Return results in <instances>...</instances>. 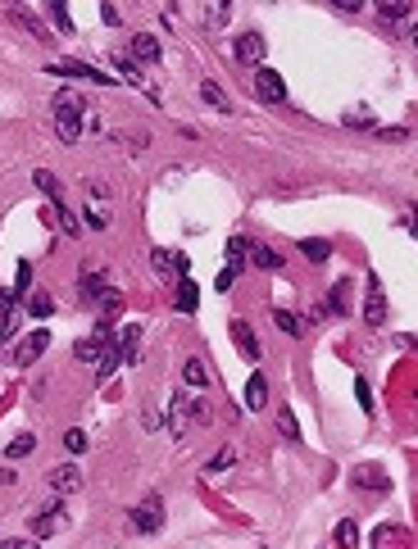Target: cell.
<instances>
[{
    "instance_id": "5b68a950",
    "label": "cell",
    "mask_w": 418,
    "mask_h": 549,
    "mask_svg": "<svg viewBox=\"0 0 418 549\" xmlns=\"http://www.w3.org/2000/svg\"><path fill=\"white\" fill-rule=\"evenodd\" d=\"M64 527H68V513H64L59 499H55V504H46L41 513L32 518V535H36V540H46V535H55V531H64Z\"/></svg>"
},
{
    "instance_id": "f6af8a7d",
    "label": "cell",
    "mask_w": 418,
    "mask_h": 549,
    "mask_svg": "<svg viewBox=\"0 0 418 549\" xmlns=\"http://www.w3.org/2000/svg\"><path fill=\"white\" fill-rule=\"evenodd\" d=\"M0 549H36V545H32V540H5Z\"/></svg>"
},
{
    "instance_id": "ee69618b",
    "label": "cell",
    "mask_w": 418,
    "mask_h": 549,
    "mask_svg": "<svg viewBox=\"0 0 418 549\" xmlns=\"http://www.w3.org/2000/svg\"><path fill=\"white\" fill-rule=\"evenodd\" d=\"M101 19L109 23V28H114V23H118V9H114V5H101Z\"/></svg>"
},
{
    "instance_id": "74e56055",
    "label": "cell",
    "mask_w": 418,
    "mask_h": 549,
    "mask_svg": "<svg viewBox=\"0 0 418 549\" xmlns=\"http://www.w3.org/2000/svg\"><path fill=\"white\" fill-rule=\"evenodd\" d=\"M205 23H209V28H223V23H228V5H209Z\"/></svg>"
},
{
    "instance_id": "484cf974",
    "label": "cell",
    "mask_w": 418,
    "mask_h": 549,
    "mask_svg": "<svg viewBox=\"0 0 418 549\" xmlns=\"http://www.w3.org/2000/svg\"><path fill=\"white\" fill-rule=\"evenodd\" d=\"M28 314H32V318H51V314H55V299L46 295V291H32V295H28Z\"/></svg>"
},
{
    "instance_id": "60d3db41",
    "label": "cell",
    "mask_w": 418,
    "mask_h": 549,
    "mask_svg": "<svg viewBox=\"0 0 418 549\" xmlns=\"http://www.w3.org/2000/svg\"><path fill=\"white\" fill-rule=\"evenodd\" d=\"M51 19H55L64 32H73V19H68V9H64V5H51Z\"/></svg>"
},
{
    "instance_id": "d590c367",
    "label": "cell",
    "mask_w": 418,
    "mask_h": 549,
    "mask_svg": "<svg viewBox=\"0 0 418 549\" xmlns=\"http://www.w3.org/2000/svg\"><path fill=\"white\" fill-rule=\"evenodd\" d=\"M101 309H105V318H114L118 309H123V295H118V291H105V295H101Z\"/></svg>"
},
{
    "instance_id": "8992f818",
    "label": "cell",
    "mask_w": 418,
    "mask_h": 549,
    "mask_svg": "<svg viewBox=\"0 0 418 549\" xmlns=\"http://www.w3.org/2000/svg\"><path fill=\"white\" fill-rule=\"evenodd\" d=\"M109 341H114V336H109V327H96V336H87V341L73 345V359H78V364H101V354H105Z\"/></svg>"
},
{
    "instance_id": "9c48e42d",
    "label": "cell",
    "mask_w": 418,
    "mask_h": 549,
    "mask_svg": "<svg viewBox=\"0 0 418 549\" xmlns=\"http://www.w3.org/2000/svg\"><path fill=\"white\" fill-rule=\"evenodd\" d=\"M232 341H237V349L245 359H250V364H260L264 359V345L255 341V332H250V322H241V318H232Z\"/></svg>"
},
{
    "instance_id": "e575fe53",
    "label": "cell",
    "mask_w": 418,
    "mask_h": 549,
    "mask_svg": "<svg viewBox=\"0 0 418 549\" xmlns=\"http://www.w3.org/2000/svg\"><path fill=\"white\" fill-rule=\"evenodd\" d=\"M64 449H68V454H82V449H87V436H82L78 427L64 431Z\"/></svg>"
},
{
    "instance_id": "4dcf8cb0",
    "label": "cell",
    "mask_w": 418,
    "mask_h": 549,
    "mask_svg": "<svg viewBox=\"0 0 418 549\" xmlns=\"http://www.w3.org/2000/svg\"><path fill=\"white\" fill-rule=\"evenodd\" d=\"M32 449H36V436H14V441H9V449H5V454H9V458H28Z\"/></svg>"
},
{
    "instance_id": "836d02e7",
    "label": "cell",
    "mask_w": 418,
    "mask_h": 549,
    "mask_svg": "<svg viewBox=\"0 0 418 549\" xmlns=\"http://www.w3.org/2000/svg\"><path fill=\"white\" fill-rule=\"evenodd\" d=\"M223 468H232V449H218V454L205 463V472H209V477H214V472H223Z\"/></svg>"
},
{
    "instance_id": "603a6c76",
    "label": "cell",
    "mask_w": 418,
    "mask_h": 549,
    "mask_svg": "<svg viewBox=\"0 0 418 549\" xmlns=\"http://www.w3.org/2000/svg\"><path fill=\"white\" fill-rule=\"evenodd\" d=\"M200 100H205V105H214V109H223V114L232 109V100H228V91L218 82H200Z\"/></svg>"
},
{
    "instance_id": "e0dca14e",
    "label": "cell",
    "mask_w": 418,
    "mask_h": 549,
    "mask_svg": "<svg viewBox=\"0 0 418 549\" xmlns=\"http://www.w3.org/2000/svg\"><path fill=\"white\" fill-rule=\"evenodd\" d=\"M264 404H268V381H264V372H255L245 381V409H264Z\"/></svg>"
},
{
    "instance_id": "ba28073f",
    "label": "cell",
    "mask_w": 418,
    "mask_h": 549,
    "mask_svg": "<svg viewBox=\"0 0 418 549\" xmlns=\"http://www.w3.org/2000/svg\"><path fill=\"white\" fill-rule=\"evenodd\" d=\"M364 322H368V327H382V322H387V295H382V286H377V277H368V295H364Z\"/></svg>"
},
{
    "instance_id": "9a60e30c",
    "label": "cell",
    "mask_w": 418,
    "mask_h": 549,
    "mask_svg": "<svg viewBox=\"0 0 418 549\" xmlns=\"http://www.w3.org/2000/svg\"><path fill=\"white\" fill-rule=\"evenodd\" d=\"M137 345H141V327H137V322H128V327L118 332V354H123V364H137Z\"/></svg>"
},
{
    "instance_id": "1f68e13d",
    "label": "cell",
    "mask_w": 418,
    "mask_h": 549,
    "mask_svg": "<svg viewBox=\"0 0 418 549\" xmlns=\"http://www.w3.org/2000/svg\"><path fill=\"white\" fill-rule=\"evenodd\" d=\"M55 218H59V227H64L68 236H78V232H82V222H78V214H73L68 205H55Z\"/></svg>"
},
{
    "instance_id": "7dc6e473",
    "label": "cell",
    "mask_w": 418,
    "mask_h": 549,
    "mask_svg": "<svg viewBox=\"0 0 418 549\" xmlns=\"http://www.w3.org/2000/svg\"><path fill=\"white\" fill-rule=\"evenodd\" d=\"M414 236H418V218H414Z\"/></svg>"
},
{
    "instance_id": "d6986e66",
    "label": "cell",
    "mask_w": 418,
    "mask_h": 549,
    "mask_svg": "<svg viewBox=\"0 0 418 549\" xmlns=\"http://www.w3.org/2000/svg\"><path fill=\"white\" fill-rule=\"evenodd\" d=\"M118 364H123L118 341H109V345H105V354H101V364H96V377H101V381H109V377L118 372Z\"/></svg>"
},
{
    "instance_id": "f35d334b",
    "label": "cell",
    "mask_w": 418,
    "mask_h": 549,
    "mask_svg": "<svg viewBox=\"0 0 418 549\" xmlns=\"http://www.w3.org/2000/svg\"><path fill=\"white\" fill-rule=\"evenodd\" d=\"M346 128H377L373 114H346Z\"/></svg>"
},
{
    "instance_id": "52a82bcc",
    "label": "cell",
    "mask_w": 418,
    "mask_h": 549,
    "mask_svg": "<svg viewBox=\"0 0 418 549\" xmlns=\"http://www.w3.org/2000/svg\"><path fill=\"white\" fill-rule=\"evenodd\" d=\"M46 345H51V332H46V327H36L32 336H23V345L14 349V364H19V368H28V364H36V359L46 354Z\"/></svg>"
},
{
    "instance_id": "b9f144b4",
    "label": "cell",
    "mask_w": 418,
    "mask_h": 549,
    "mask_svg": "<svg viewBox=\"0 0 418 549\" xmlns=\"http://www.w3.org/2000/svg\"><path fill=\"white\" fill-rule=\"evenodd\" d=\"M232 282H237V268H223V272H218V277H214V286H218V291H228Z\"/></svg>"
},
{
    "instance_id": "ffe728a7",
    "label": "cell",
    "mask_w": 418,
    "mask_h": 549,
    "mask_svg": "<svg viewBox=\"0 0 418 549\" xmlns=\"http://www.w3.org/2000/svg\"><path fill=\"white\" fill-rule=\"evenodd\" d=\"M323 314H350V282H337V286H332V299H327V304H323Z\"/></svg>"
},
{
    "instance_id": "2e32d148",
    "label": "cell",
    "mask_w": 418,
    "mask_h": 549,
    "mask_svg": "<svg viewBox=\"0 0 418 549\" xmlns=\"http://www.w3.org/2000/svg\"><path fill=\"white\" fill-rule=\"evenodd\" d=\"M377 14H382V23H404L414 14L409 0H377Z\"/></svg>"
},
{
    "instance_id": "30bf717a",
    "label": "cell",
    "mask_w": 418,
    "mask_h": 549,
    "mask_svg": "<svg viewBox=\"0 0 418 549\" xmlns=\"http://www.w3.org/2000/svg\"><path fill=\"white\" fill-rule=\"evenodd\" d=\"M51 491L55 495H68V491H78L82 486V472H78V463H59V468H51Z\"/></svg>"
},
{
    "instance_id": "6da1fadb",
    "label": "cell",
    "mask_w": 418,
    "mask_h": 549,
    "mask_svg": "<svg viewBox=\"0 0 418 549\" xmlns=\"http://www.w3.org/2000/svg\"><path fill=\"white\" fill-rule=\"evenodd\" d=\"M82 114H87V100L78 91H59L55 96V136L64 145H73L82 136Z\"/></svg>"
},
{
    "instance_id": "3957f363",
    "label": "cell",
    "mask_w": 418,
    "mask_h": 549,
    "mask_svg": "<svg viewBox=\"0 0 418 549\" xmlns=\"http://www.w3.org/2000/svg\"><path fill=\"white\" fill-rule=\"evenodd\" d=\"M132 527H137V531H146V535H155L159 527H164V499H159L155 491L146 495L137 508H132Z\"/></svg>"
},
{
    "instance_id": "cb8c5ba5",
    "label": "cell",
    "mask_w": 418,
    "mask_h": 549,
    "mask_svg": "<svg viewBox=\"0 0 418 549\" xmlns=\"http://www.w3.org/2000/svg\"><path fill=\"white\" fill-rule=\"evenodd\" d=\"M105 291H109V282L101 277V272H91V268L82 272V299H101Z\"/></svg>"
},
{
    "instance_id": "7bdbcfd3",
    "label": "cell",
    "mask_w": 418,
    "mask_h": 549,
    "mask_svg": "<svg viewBox=\"0 0 418 549\" xmlns=\"http://www.w3.org/2000/svg\"><path fill=\"white\" fill-rule=\"evenodd\" d=\"M382 141H409V128H382Z\"/></svg>"
},
{
    "instance_id": "f1b7e54d",
    "label": "cell",
    "mask_w": 418,
    "mask_h": 549,
    "mask_svg": "<svg viewBox=\"0 0 418 549\" xmlns=\"http://www.w3.org/2000/svg\"><path fill=\"white\" fill-rule=\"evenodd\" d=\"M245 250H250V245H245L241 236H232V241H228V268H237V272L245 268Z\"/></svg>"
},
{
    "instance_id": "4fadbf2b",
    "label": "cell",
    "mask_w": 418,
    "mask_h": 549,
    "mask_svg": "<svg viewBox=\"0 0 418 549\" xmlns=\"http://www.w3.org/2000/svg\"><path fill=\"white\" fill-rule=\"evenodd\" d=\"M245 259H250L255 268H264V272H277V268H282V255H277L273 245H260V241L245 250Z\"/></svg>"
},
{
    "instance_id": "7402d4cb",
    "label": "cell",
    "mask_w": 418,
    "mask_h": 549,
    "mask_svg": "<svg viewBox=\"0 0 418 549\" xmlns=\"http://www.w3.org/2000/svg\"><path fill=\"white\" fill-rule=\"evenodd\" d=\"M300 255L310 259V264H327V255H332V245L323 241V236H310V241H300Z\"/></svg>"
},
{
    "instance_id": "ab89813d",
    "label": "cell",
    "mask_w": 418,
    "mask_h": 549,
    "mask_svg": "<svg viewBox=\"0 0 418 549\" xmlns=\"http://www.w3.org/2000/svg\"><path fill=\"white\" fill-rule=\"evenodd\" d=\"M187 404H191V422H209V404H205V399H187Z\"/></svg>"
},
{
    "instance_id": "bcb514c9",
    "label": "cell",
    "mask_w": 418,
    "mask_h": 549,
    "mask_svg": "<svg viewBox=\"0 0 418 549\" xmlns=\"http://www.w3.org/2000/svg\"><path fill=\"white\" fill-rule=\"evenodd\" d=\"M414 46H418V23H414Z\"/></svg>"
},
{
    "instance_id": "ac0fdd59",
    "label": "cell",
    "mask_w": 418,
    "mask_h": 549,
    "mask_svg": "<svg viewBox=\"0 0 418 549\" xmlns=\"http://www.w3.org/2000/svg\"><path fill=\"white\" fill-rule=\"evenodd\" d=\"M132 55H137L141 64H155V59H159V41L151 32H137V36H132Z\"/></svg>"
},
{
    "instance_id": "8d00e7d4",
    "label": "cell",
    "mask_w": 418,
    "mask_h": 549,
    "mask_svg": "<svg viewBox=\"0 0 418 549\" xmlns=\"http://www.w3.org/2000/svg\"><path fill=\"white\" fill-rule=\"evenodd\" d=\"M114 68H118L132 86H141V73H137V64H132V59H114Z\"/></svg>"
},
{
    "instance_id": "7a4b0ae2",
    "label": "cell",
    "mask_w": 418,
    "mask_h": 549,
    "mask_svg": "<svg viewBox=\"0 0 418 549\" xmlns=\"http://www.w3.org/2000/svg\"><path fill=\"white\" fill-rule=\"evenodd\" d=\"M46 73H55V78H73V82H96V86H109L114 78L101 68H91V64H82V59H55Z\"/></svg>"
},
{
    "instance_id": "f546056e",
    "label": "cell",
    "mask_w": 418,
    "mask_h": 549,
    "mask_svg": "<svg viewBox=\"0 0 418 549\" xmlns=\"http://www.w3.org/2000/svg\"><path fill=\"white\" fill-rule=\"evenodd\" d=\"M277 427H282V436H287V441H300V427H296V414H291V404L277 409Z\"/></svg>"
},
{
    "instance_id": "d4e9b609",
    "label": "cell",
    "mask_w": 418,
    "mask_h": 549,
    "mask_svg": "<svg viewBox=\"0 0 418 549\" xmlns=\"http://www.w3.org/2000/svg\"><path fill=\"white\" fill-rule=\"evenodd\" d=\"M273 322H277L287 336H305V318H296L291 309H273Z\"/></svg>"
},
{
    "instance_id": "d6a6232c",
    "label": "cell",
    "mask_w": 418,
    "mask_h": 549,
    "mask_svg": "<svg viewBox=\"0 0 418 549\" xmlns=\"http://www.w3.org/2000/svg\"><path fill=\"white\" fill-rule=\"evenodd\" d=\"M337 545L355 549V545H360V527H355V522H341V527H337Z\"/></svg>"
},
{
    "instance_id": "4316f807",
    "label": "cell",
    "mask_w": 418,
    "mask_h": 549,
    "mask_svg": "<svg viewBox=\"0 0 418 549\" xmlns=\"http://www.w3.org/2000/svg\"><path fill=\"white\" fill-rule=\"evenodd\" d=\"M195 304H200V295H195V282L182 277V286H178V309H182V314H195Z\"/></svg>"
},
{
    "instance_id": "277c9868",
    "label": "cell",
    "mask_w": 418,
    "mask_h": 549,
    "mask_svg": "<svg viewBox=\"0 0 418 549\" xmlns=\"http://www.w3.org/2000/svg\"><path fill=\"white\" fill-rule=\"evenodd\" d=\"M255 96L264 100V105H282L287 100V82H282V73H273V68H255Z\"/></svg>"
},
{
    "instance_id": "44dd1931",
    "label": "cell",
    "mask_w": 418,
    "mask_h": 549,
    "mask_svg": "<svg viewBox=\"0 0 418 549\" xmlns=\"http://www.w3.org/2000/svg\"><path fill=\"white\" fill-rule=\"evenodd\" d=\"M32 182H36V186L46 191V200H51V205H64V191H59V178H55L51 168H36V178H32Z\"/></svg>"
},
{
    "instance_id": "5bb4252c",
    "label": "cell",
    "mask_w": 418,
    "mask_h": 549,
    "mask_svg": "<svg viewBox=\"0 0 418 549\" xmlns=\"http://www.w3.org/2000/svg\"><path fill=\"white\" fill-rule=\"evenodd\" d=\"M9 19H14V23H19V28H28V32L36 36V41H51V32H46V28H41V19H36V14H32V9H23V5H9Z\"/></svg>"
},
{
    "instance_id": "83f0119b",
    "label": "cell",
    "mask_w": 418,
    "mask_h": 549,
    "mask_svg": "<svg viewBox=\"0 0 418 549\" xmlns=\"http://www.w3.org/2000/svg\"><path fill=\"white\" fill-rule=\"evenodd\" d=\"M182 377H187V386H195V391H200V386L209 381V368H205V359H187V368H182Z\"/></svg>"
},
{
    "instance_id": "7c38bea8",
    "label": "cell",
    "mask_w": 418,
    "mask_h": 549,
    "mask_svg": "<svg viewBox=\"0 0 418 549\" xmlns=\"http://www.w3.org/2000/svg\"><path fill=\"white\" fill-rule=\"evenodd\" d=\"M168 431H173L178 441L191 431V404H187L182 395H173V404H168Z\"/></svg>"
},
{
    "instance_id": "8fae6325",
    "label": "cell",
    "mask_w": 418,
    "mask_h": 549,
    "mask_svg": "<svg viewBox=\"0 0 418 549\" xmlns=\"http://www.w3.org/2000/svg\"><path fill=\"white\" fill-rule=\"evenodd\" d=\"M268 55V46H264V36L260 32H245V36H237V59H241V64H260V59Z\"/></svg>"
}]
</instances>
